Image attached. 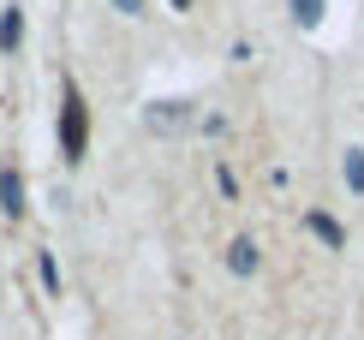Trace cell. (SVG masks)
<instances>
[{"mask_svg": "<svg viewBox=\"0 0 364 340\" xmlns=\"http://www.w3.org/2000/svg\"><path fill=\"white\" fill-rule=\"evenodd\" d=\"M84 149H90V107L78 96V84H66V102H60V156L78 167Z\"/></svg>", "mask_w": 364, "mask_h": 340, "instance_id": "6da1fadb", "label": "cell"}, {"mask_svg": "<svg viewBox=\"0 0 364 340\" xmlns=\"http://www.w3.org/2000/svg\"><path fill=\"white\" fill-rule=\"evenodd\" d=\"M341 174H346V185H353V191H364V149H346Z\"/></svg>", "mask_w": 364, "mask_h": 340, "instance_id": "52a82bcc", "label": "cell"}, {"mask_svg": "<svg viewBox=\"0 0 364 340\" xmlns=\"http://www.w3.org/2000/svg\"><path fill=\"white\" fill-rule=\"evenodd\" d=\"M227 269H233V275H251V269H257V239H233V245H227Z\"/></svg>", "mask_w": 364, "mask_h": 340, "instance_id": "5b68a950", "label": "cell"}, {"mask_svg": "<svg viewBox=\"0 0 364 340\" xmlns=\"http://www.w3.org/2000/svg\"><path fill=\"white\" fill-rule=\"evenodd\" d=\"M0 209L18 221L24 215V179H18V167H0Z\"/></svg>", "mask_w": 364, "mask_h": 340, "instance_id": "277c9868", "label": "cell"}, {"mask_svg": "<svg viewBox=\"0 0 364 340\" xmlns=\"http://www.w3.org/2000/svg\"><path fill=\"white\" fill-rule=\"evenodd\" d=\"M305 227H311V233H316V239L328 245V251H346V227L335 221V215H323V209H311V215H305Z\"/></svg>", "mask_w": 364, "mask_h": 340, "instance_id": "3957f363", "label": "cell"}, {"mask_svg": "<svg viewBox=\"0 0 364 340\" xmlns=\"http://www.w3.org/2000/svg\"><path fill=\"white\" fill-rule=\"evenodd\" d=\"M173 6H179V12H186V6H191V0H173Z\"/></svg>", "mask_w": 364, "mask_h": 340, "instance_id": "30bf717a", "label": "cell"}, {"mask_svg": "<svg viewBox=\"0 0 364 340\" xmlns=\"http://www.w3.org/2000/svg\"><path fill=\"white\" fill-rule=\"evenodd\" d=\"M293 18L299 24H323V0H293Z\"/></svg>", "mask_w": 364, "mask_h": 340, "instance_id": "ba28073f", "label": "cell"}, {"mask_svg": "<svg viewBox=\"0 0 364 340\" xmlns=\"http://www.w3.org/2000/svg\"><path fill=\"white\" fill-rule=\"evenodd\" d=\"M18 42H24V12L12 6L6 18H0V48H18Z\"/></svg>", "mask_w": 364, "mask_h": 340, "instance_id": "8992f818", "label": "cell"}, {"mask_svg": "<svg viewBox=\"0 0 364 340\" xmlns=\"http://www.w3.org/2000/svg\"><path fill=\"white\" fill-rule=\"evenodd\" d=\"M144 126L161 132V137H168V132H186V126H191V102H149Z\"/></svg>", "mask_w": 364, "mask_h": 340, "instance_id": "7a4b0ae2", "label": "cell"}, {"mask_svg": "<svg viewBox=\"0 0 364 340\" xmlns=\"http://www.w3.org/2000/svg\"><path fill=\"white\" fill-rule=\"evenodd\" d=\"M114 6H119V12H132V18H138V12H144V0H114Z\"/></svg>", "mask_w": 364, "mask_h": 340, "instance_id": "9c48e42d", "label": "cell"}]
</instances>
